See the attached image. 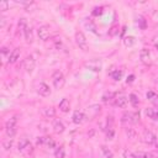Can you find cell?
<instances>
[{
  "label": "cell",
  "mask_w": 158,
  "mask_h": 158,
  "mask_svg": "<svg viewBox=\"0 0 158 158\" xmlns=\"http://www.w3.org/2000/svg\"><path fill=\"white\" fill-rule=\"evenodd\" d=\"M52 83H53V85H54V88L56 89H62L63 86H64V84H65V79H64V75H63V73L60 72V70H56V72H53V74H52Z\"/></svg>",
  "instance_id": "6da1fadb"
},
{
  "label": "cell",
  "mask_w": 158,
  "mask_h": 158,
  "mask_svg": "<svg viewBox=\"0 0 158 158\" xmlns=\"http://www.w3.org/2000/svg\"><path fill=\"white\" fill-rule=\"evenodd\" d=\"M75 43H77V46H78L81 51H84V52L89 51V44H88L86 37L84 36L83 32H79V31H78V32L75 33Z\"/></svg>",
  "instance_id": "7a4b0ae2"
},
{
  "label": "cell",
  "mask_w": 158,
  "mask_h": 158,
  "mask_svg": "<svg viewBox=\"0 0 158 158\" xmlns=\"http://www.w3.org/2000/svg\"><path fill=\"white\" fill-rule=\"evenodd\" d=\"M19 151L23 154H30L32 152V144L31 142L26 138V137H22L19 142Z\"/></svg>",
  "instance_id": "3957f363"
},
{
  "label": "cell",
  "mask_w": 158,
  "mask_h": 158,
  "mask_svg": "<svg viewBox=\"0 0 158 158\" xmlns=\"http://www.w3.org/2000/svg\"><path fill=\"white\" fill-rule=\"evenodd\" d=\"M35 65H36V59H35V57L32 54L31 56H27L23 59V62H22V67H23V69L27 73H32V70L35 69Z\"/></svg>",
  "instance_id": "277c9868"
},
{
  "label": "cell",
  "mask_w": 158,
  "mask_h": 158,
  "mask_svg": "<svg viewBox=\"0 0 158 158\" xmlns=\"http://www.w3.org/2000/svg\"><path fill=\"white\" fill-rule=\"evenodd\" d=\"M37 35H38L40 40L47 41V40L49 38V36H51V27H49L48 25H42V26H40L38 30H37Z\"/></svg>",
  "instance_id": "5b68a950"
},
{
  "label": "cell",
  "mask_w": 158,
  "mask_h": 158,
  "mask_svg": "<svg viewBox=\"0 0 158 158\" xmlns=\"http://www.w3.org/2000/svg\"><path fill=\"white\" fill-rule=\"evenodd\" d=\"M122 121L130 123H137L139 121V112H125L122 115Z\"/></svg>",
  "instance_id": "8992f818"
},
{
  "label": "cell",
  "mask_w": 158,
  "mask_h": 158,
  "mask_svg": "<svg viewBox=\"0 0 158 158\" xmlns=\"http://www.w3.org/2000/svg\"><path fill=\"white\" fill-rule=\"evenodd\" d=\"M85 67L88 69L93 70V72H100L102 64H101V60H99V59H91V60H89V62L85 63Z\"/></svg>",
  "instance_id": "52a82bcc"
},
{
  "label": "cell",
  "mask_w": 158,
  "mask_h": 158,
  "mask_svg": "<svg viewBox=\"0 0 158 158\" xmlns=\"http://www.w3.org/2000/svg\"><path fill=\"white\" fill-rule=\"evenodd\" d=\"M142 141H143L144 143H147V144H153V143L157 142V137H156V135H154L153 132H151V131H144L143 135H142Z\"/></svg>",
  "instance_id": "ba28073f"
},
{
  "label": "cell",
  "mask_w": 158,
  "mask_h": 158,
  "mask_svg": "<svg viewBox=\"0 0 158 158\" xmlns=\"http://www.w3.org/2000/svg\"><path fill=\"white\" fill-rule=\"evenodd\" d=\"M37 144H41V146H46L48 148H53L56 146V142L52 137H40L37 139Z\"/></svg>",
  "instance_id": "9c48e42d"
},
{
  "label": "cell",
  "mask_w": 158,
  "mask_h": 158,
  "mask_svg": "<svg viewBox=\"0 0 158 158\" xmlns=\"http://www.w3.org/2000/svg\"><path fill=\"white\" fill-rule=\"evenodd\" d=\"M37 93L41 96H49L51 95V89L46 83H40L37 85Z\"/></svg>",
  "instance_id": "30bf717a"
},
{
  "label": "cell",
  "mask_w": 158,
  "mask_h": 158,
  "mask_svg": "<svg viewBox=\"0 0 158 158\" xmlns=\"http://www.w3.org/2000/svg\"><path fill=\"white\" fill-rule=\"evenodd\" d=\"M127 102H128V98L125 96V95L116 96L115 100H114V104H115V106H117V107H126V106H127Z\"/></svg>",
  "instance_id": "8fae6325"
},
{
  "label": "cell",
  "mask_w": 158,
  "mask_h": 158,
  "mask_svg": "<svg viewBox=\"0 0 158 158\" xmlns=\"http://www.w3.org/2000/svg\"><path fill=\"white\" fill-rule=\"evenodd\" d=\"M42 115L47 118H52L56 116V109L53 106H46L42 109Z\"/></svg>",
  "instance_id": "7c38bea8"
},
{
  "label": "cell",
  "mask_w": 158,
  "mask_h": 158,
  "mask_svg": "<svg viewBox=\"0 0 158 158\" xmlns=\"http://www.w3.org/2000/svg\"><path fill=\"white\" fill-rule=\"evenodd\" d=\"M72 120H73L74 123L79 125V123H81L83 121L86 120V116H85L83 112H80V111H75V112L73 114V116H72Z\"/></svg>",
  "instance_id": "4fadbf2b"
},
{
  "label": "cell",
  "mask_w": 158,
  "mask_h": 158,
  "mask_svg": "<svg viewBox=\"0 0 158 158\" xmlns=\"http://www.w3.org/2000/svg\"><path fill=\"white\" fill-rule=\"evenodd\" d=\"M52 128H53V131H54L56 133H63L64 130H65L63 122L59 121V120H54V121H53V123H52Z\"/></svg>",
  "instance_id": "5bb4252c"
},
{
  "label": "cell",
  "mask_w": 158,
  "mask_h": 158,
  "mask_svg": "<svg viewBox=\"0 0 158 158\" xmlns=\"http://www.w3.org/2000/svg\"><path fill=\"white\" fill-rule=\"evenodd\" d=\"M139 58L142 60V63L144 64H148L149 63V59H151V53L147 48H142L141 52H139Z\"/></svg>",
  "instance_id": "9a60e30c"
},
{
  "label": "cell",
  "mask_w": 158,
  "mask_h": 158,
  "mask_svg": "<svg viewBox=\"0 0 158 158\" xmlns=\"http://www.w3.org/2000/svg\"><path fill=\"white\" fill-rule=\"evenodd\" d=\"M146 115L149 118H152L154 121H158V109L157 107H148V109H146Z\"/></svg>",
  "instance_id": "2e32d148"
},
{
  "label": "cell",
  "mask_w": 158,
  "mask_h": 158,
  "mask_svg": "<svg viewBox=\"0 0 158 158\" xmlns=\"http://www.w3.org/2000/svg\"><path fill=\"white\" fill-rule=\"evenodd\" d=\"M23 36H25V40L27 43H32L33 42V32H32V28L31 27H26L23 30Z\"/></svg>",
  "instance_id": "e0dca14e"
},
{
  "label": "cell",
  "mask_w": 158,
  "mask_h": 158,
  "mask_svg": "<svg viewBox=\"0 0 158 158\" xmlns=\"http://www.w3.org/2000/svg\"><path fill=\"white\" fill-rule=\"evenodd\" d=\"M147 99L153 104L154 107L158 109V94H156L154 91H148L147 93Z\"/></svg>",
  "instance_id": "ac0fdd59"
},
{
  "label": "cell",
  "mask_w": 158,
  "mask_h": 158,
  "mask_svg": "<svg viewBox=\"0 0 158 158\" xmlns=\"http://www.w3.org/2000/svg\"><path fill=\"white\" fill-rule=\"evenodd\" d=\"M110 75H111V78H112L114 80L118 81V80H121V78H122L123 72L120 70V69H114V68H112V69L110 70Z\"/></svg>",
  "instance_id": "d6986e66"
},
{
  "label": "cell",
  "mask_w": 158,
  "mask_h": 158,
  "mask_svg": "<svg viewBox=\"0 0 158 158\" xmlns=\"http://www.w3.org/2000/svg\"><path fill=\"white\" fill-rule=\"evenodd\" d=\"M70 109V102L68 99H62V101L59 102V110L62 112H68Z\"/></svg>",
  "instance_id": "ffe728a7"
},
{
  "label": "cell",
  "mask_w": 158,
  "mask_h": 158,
  "mask_svg": "<svg viewBox=\"0 0 158 158\" xmlns=\"http://www.w3.org/2000/svg\"><path fill=\"white\" fill-rule=\"evenodd\" d=\"M20 58V49L19 48H15L12 52H11V54H10V58H9V63H15L17 59Z\"/></svg>",
  "instance_id": "44dd1931"
},
{
  "label": "cell",
  "mask_w": 158,
  "mask_h": 158,
  "mask_svg": "<svg viewBox=\"0 0 158 158\" xmlns=\"http://www.w3.org/2000/svg\"><path fill=\"white\" fill-rule=\"evenodd\" d=\"M16 123H17V117L16 116H12V117H10L6 121L5 128H16Z\"/></svg>",
  "instance_id": "7402d4cb"
},
{
  "label": "cell",
  "mask_w": 158,
  "mask_h": 158,
  "mask_svg": "<svg viewBox=\"0 0 158 158\" xmlns=\"http://www.w3.org/2000/svg\"><path fill=\"white\" fill-rule=\"evenodd\" d=\"M101 158H114V154L107 147L102 146L101 147Z\"/></svg>",
  "instance_id": "603a6c76"
},
{
  "label": "cell",
  "mask_w": 158,
  "mask_h": 158,
  "mask_svg": "<svg viewBox=\"0 0 158 158\" xmlns=\"http://www.w3.org/2000/svg\"><path fill=\"white\" fill-rule=\"evenodd\" d=\"M54 157H56V158H65V151H64V147H63V146L56 148V151H54Z\"/></svg>",
  "instance_id": "cb8c5ba5"
},
{
  "label": "cell",
  "mask_w": 158,
  "mask_h": 158,
  "mask_svg": "<svg viewBox=\"0 0 158 158\" xmlns=\"http://www.w3.org/2000/svg\"><path fill=\"white\" fill-rule=\"evenodd\" d=\"M128 101L131 102V105H132L133 107H137V106L139 105V100H138V98H137L136 94H130V96H128Z\"/></svg>",
  "instance_id": "d4e9b609"
},
{
  "label": "cell",
  "mask_w": 158,
  "mask_h": 158,
  "mask_svg": "<svg viewBox=\"0 0 158 158\" xmlns=\"http://www.w3.org/2000/svg\"><path fill=\"white\" fill-rule=\"evenodd\" d=\"M135 42H136V40H135L133 36H127V37H125V40H123V43H125L126 47H132V46L135 44Z\"/></svg>",
  "instance_id": "484cf974"
},
{
  "label": "cell",
  "mask_w": 158,
  "mask_h": 158,
  "mask_svg": "<svg viewBox=\"0 0 158 158\" xmlns=\"http://www.w3.org/2000/svg\"><path fill=\"white\" fill-rule=\"evenodd\" d=\"M137 25H138V27L141 30H144L147 27V22H146L143 16H137Z\"/></svg>",
  "instance_id": "4316f807"
},
{
  "label": "cell",
  "mask_w": 158,
  "mask_h": 158,
  "mask_svg": "<svg viewBox=\"0 0 158 158\" xmlns=\"http://www.w3.org/2000/svg\"><path fill=\"white\" fill-rule=\"evenodd\" d=\"M132 158H152V156L144 152H135L132 153Z\"/></svg>",
  "instance_id": "83f0119b"
},
{
  "label": "cell",
  "mask_w": 158,
  "mask_h": 158,
  "mask_svg": "<svg viewBox=\"0 0 158 158\" xmlns=\"http://www.w3.org/2000/svg\"><path fill=\"white\" fill-rule=\"evenodd\" d=\"M10 51L6 48V47H2L1 48V57H2V62H5L6 59L9 60V58H10Z\"/></svg>",
  "instance_id": "f1b7e54d"
},
{
  "label": "cell",
  "mask_w": 158,
  "mask_h": 158,
  "mask_svg": "<svg viewBox=\"0 0 158 158\" xmlns=\"http://www.w3.org/2000/svg\"><path fill=\"white\" fill-rule=\"evenodd\" d=\"M114 95H115V94H112V93H106V94L102 96V101H104V102H109V101H111L112 99L115 100Z\"/></svg>",
  "instance_id": "f546056e"
},
{
  "label": "cell",
  "mask_w": 158,
  "mask_h": 158,
  "mask_svg": "<svg viewBox=\"0 0 158 158\" xmlns=\"http://www.w3.org/2000/svg\"><path fill=\"white\" fill-rule=\"evenodd\" d=\"M84 25L89 28L90 27V31H93V32H96V27H95V25L89 20V22H88V19H85V21H84Z\"/></svg>",
  "instance_id": "4dcf8cb0"
},
{
  "label": "cell",
  "mask_w": 158,
  "mask_h": 158,
  "mask_svg": "<svg viewBox=\"0 0 158 158\" xmlns=\"http://www.w3.org/2000/svg\"><path fill=\"white\" fill-rule=\"evenodd\" d=\"M102 14V7L100 6V7H95L93 11H91V15L93 16H99V15H101Z\"/></svg>",
  "instance_id": "1f68e13d"
},
{
  "label": "cell",
  "mask_w": 158,
  "mask_h": 158,
  "mask_svg": "<svg viewBox=\"0 0 158 158\" xmlns=\"http://www.w3.org/2000/svg\"><path fill=\"white\" fill-rule=\"evenodd\" d=\"M26 27H27V25H26V20H25V19H20V21H19V28L23 31Z\"/></svg>",
  "instance_id": "d6a6232c"
},
{
  "label": "cell",
  "mask_w": 158,
  "mask_h": 158,
  "mask_svg": "<svg viewBox=\"0 0 158 158\" xmlns=\"http://www.w3.org/2000/svg\"><path fill=\"white\" fill-rule=\"evenodd\" d=\"M114 128L111 127V128H107V131H106V137H107V139H112L114 138Z\"/></svg>",
  "instance_id": "836d02e7"
},
{
  "label": "cell",
  "mask_w": 158,
  "mask_h": 158,
  "mask_svg": "<svg viewBox=\"0 0 158 158\" xmlns=\"http://www.w3.org/2000/svg\"><path fill=\"white\" fill-rule=\"evenodd\" d=\"M11 144H12V139H11V138H9L7 141H5V142H4V148H5V149H10Z\"/></svg>",
  "instance_id": "e575fe53"
},
{
  "label": "cell",
  "mask_w": 158,
  "mask_h": 158,
  "mask_svg": "<svg viewBox=\"0 0 158 158\" xmlns=\"http://www.w3.org/2000/svg\"><path fill=\"white\" fill-rule=\"evenodd\" d=\"M7 6H9V2H5V1L0 2V10L1 11H6L7 10Z\"/></svg>",
  "instance_id": "d590c367"
},
{
  "label": "cell",
  "mask_w": 158,
  "mask_h": 158,
  "mask_svg": "<svg viewBox=\"0 0 158 158\" xmlns=\"http://www.w3.org/2000/svg\"><path fill=\"white\" fill-rule=\"evenodd\" d=\"M117 32H118V30H117V26H114V27H111V30H110L109 35H110V36H115Z\"/></svg>",
  "instance_id": "8d00e7d4"
},
{
  "label": "cell",
  "mask_w": 158,
  "mask_h": 158,
  "mask_svg": "<svg viewBox=\"0 0 158 158\" xmlns=\"http://www.w3.org/2000/svg\"><path fill=\"white\" fill-rule=\"evenodd\" d=\"M133 79H135V75H130V77L127 78V83H132Z\"/></svg>",
  "instance_id": "74e56055"
},
{
  "label": "cell",
  "mask_w": 158,
  "mask_h": 158,
  "mask_svg": "<svg viewBox=\"0 0 158 158\" xmlns=\"http://www.w3.org/2000/svg\"><path fill=\"white\" fill-rule=\"evenodd\" d=\"M4 26H5V19L1 17V27H4Z\"/></svg>",
  "instance_id": "f35d334b"
},
{
  "label": "cell",
  "mask_w": 158,
  "mask_h": 158,
  "mask_svg": "<svg viewBox=\"0 0 158 158\" xmlns=\"http://www.w3.org/2000/svg\"><path fill=\"white\" fill-rule=\"evenodd\" d=\"M154 46H156V48L158 49V42H154Z\"/></svg>",
  "instance_id": "ab89813d"
}]
</instances>
